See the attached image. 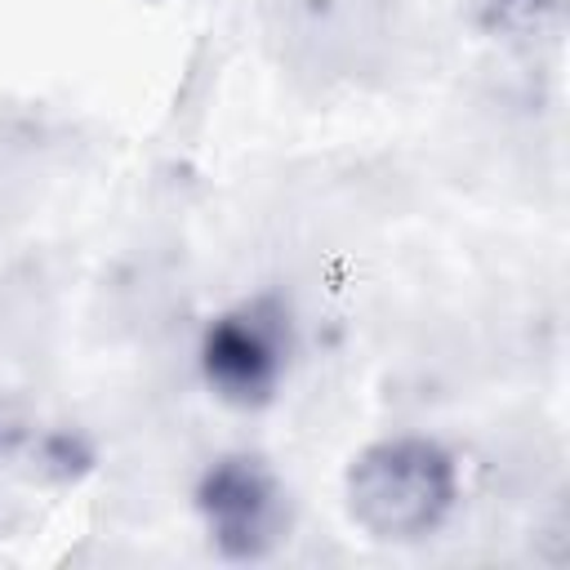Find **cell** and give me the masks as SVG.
<instances>
[{"instance_id":"1","label":"cell","mask_w":570,"mask_h":570,"mask_svg":"<svg viewBox=\"0 0 570 570\" xmlns=\"http://www.w3.org/2000/svg\"><path fill=\"white\" fill-rule=\"evenodd\" d=\"M352 494L374 530L423 534L450 508V463L436 445L423 441L383 445L356 468Z\"/></svg>"},{"instance_id":"2","label":"cell","mask_w":570,"mask_h":570,"mask_svg":"<svg viewBox=\"0 0 570 570\" xmlns=\"http://www.w3.org/2000/svg\"><path fill=\"white\" fill-rule=\"evenodd\" d=\"M285 352H289V325L285 312L267 298L258 303H240L236 312L218 316L205 334L200 361L209 383L227 396V401H263L272 396L281 370H285Z\"/></svg>"},{"instance_id":"3","label":"cell","mask_w":570,"mask_h":570,"mask_svg":"<svg viewBox=\"0 0 570 570\" xmlns=\"http://www.w3.org/2000/svg\"><path fill=\"white\" fill-rule=\"evenodd\" d=\"M205 521L223 552L258 557L281 530V490L254 459H227L205 476Z\"/></svg>"}]
</instances>
